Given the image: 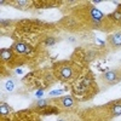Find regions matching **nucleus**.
Returning a JSON list of instances; mask_svg holds the SVG:
<instances>
[{
	"label": "nucleus",
	"instance_id": "11",
	"mask_svg": "<svg viewBox=\"0 0 121 121\" xmlns=\"http://www.w3.org/2000/svg\"><path fill=\"white\" fill-rule=\"evenodd\" d=\"M12 57V51L11 50H1V58L4 60H9Z\"/></svg>",
	"mask_w": 121,
	"mask_h": 121
},
{
	"label": "nucleus",
	"instance_id": "7",
	"mask_svg": "<svg viewBox=\"0 0 121 121\" xmlns=\"http://www.w3.org/2000/svg\"><path fill=\"white\" fill-rule=\"evenodd\" d=\"M57 102H59V104H62L64 108H70L75 104V99L72 98L70 96H65L63 98H60L59 100H57Z\"/></svg>",
	"mask_w": 121,
	"mask_h": 121
},
{
	"label": "nucleus",
	"instance_id": "13",
	"mask_svg": "<svg viewBox=\"0 0 121 121\" xmlns=\"http://www.w3.org/2000/svg\"><path fill=\"white\" fill-rule=\"evenodd\" d=\"M5 88H6V91H9V92L13 91V88H15V84H13V81H11V80L6 81V84H5Z\"/></svg>",
	"mask_w": 121,
	"mask_h": 121
},
{
	"label": "nucleus",
	"instance_id": "16",
	"mask_svg": "<svg viewBox=\"0 0 121 121\" xmlns=\"http://www.w3.org/2000/svg\"><path fill=\"white\" fill-rule=\"evenodd\" d=\"M57 121H65L64 119H59V120H57Z\"/></svg>",
	"mask_w": 121,
	"mask_h": 121
},
{
	"label": "nucleus",
	"instance_id": "6",
	"mask_svg": "<svg viewBox=\"0 0 121 121\" xmlns=\"http://www.w3.org/2000/svg\"><path fill=\"white\" fill-rule=\"evenodd\" d=\"M109 44L113 47H121V32L109 36Z\"/></svg>",
	"mask_w": 121,
	"mask_h": 121
},
{
	"label": "nucleus",
	"instance_id": "17",
	"mask_svg": "<svg viewBox=\"0 0 121 121\" xmlns=\"http://www.w3.org/2000/svg\"><path fill=\"white\" fill-rule=\"evenodd\" d=\"M119 9H120V10H121V5H120V7H119Z\"/></svg>",
	"mask_w": 121,
	"mask_h": 121
},
{
	"label": "nucleus",
	"instance_id": "15",
	"mask_svg": "<svg viewBox=\"0 0 121 121\" xmlns=\"http://www.w3.org/2000/svg\"><path fill=\"white\" fill-rule=\"evenodd\" d=\"M60 93H62V91H55V92H51V96H57Z\"/></svg>",
	"mask_w": 121,
	"mask_h": 121
},
{
	"label": "nucleus",
	"instance_id": "1",
	"mask_svg": "<svg viewBox=\"0 0 121 121\" xmlns=\"http://www.w3.org/2000/svg\"><path fill=\"white\" fill-rule=\"evenodd\" d=\"M56 74L57 76L63 80V81H65V80H69L70 78L73 76L74 74V68L70 65L68 62H60V64H58L56 67Z\"/></svg>",
	"mask_w": 121,
	"mask_h": 121
},
{
	"label": "nucleus",
	"instance_id": "4",
	"mask_svg": "<svg viewBox=\"0 0 121 121\" xmlns=\"http://www.w3.org/2000/svg\"><path fill=\"white\" fill-rule=\"evenodd\" d=\"M36 112L39 114H44V115H50V114H58L59 113V109L57 107L53 105H43V107H39L36 109Z\"/></svg>",
	"mask_w": 121,
	"mask_h": 121
},
{
	"label": "nucleus",
	"instance_id": "2",
	"mask_svg": "<svg viewBox=\"0 0 121 121\" xmlns=\"http://www.w3.org/2000/svg\"><path fill=\"white\" fill-rule=\"evenodd\" d=\"M100 80L109 86L110 85H116L121 80V73L119 70H109V72L100 75Z\"/></svg>",
	"mask_w": 121,
	"mask_h": 121
},
{
	"label": "nucleus",
	"instance_id": "5",
	"mask_svg": "<svg viewBox=\"0 0 121 121\" xmlns=\"http://www.w3.org/2000/svg\"><path fill=\"white\" fill-rule=\"evenodd\" d=\"M13 48L16 50V52L19 55H29L32 53V47H30L28 44L24 43H18L13 46Z\"/></svg>",
	"mask_w": 121,
	"mask_h": 121
},
{
	"label": "nucleus",
	"instance_id": "8",
	"mask_svg": "<svg viewBox=\"0 0 121 121\" xmlns=\"http://www.w3.org/2000/svg\"><path fill=\"white\" fill-rule=\"evenodd\" d=\"M90 13H91V17H92V19H95V21H99V19L103 18V13L100 12V11H98V10L95 9V7L91 9Z\"/></svg>",
	"mask_w": 121,
	"mask_h": 121
},
{
	"label": "nucleus",
	"instance_id": "14",
	"mask_svg": "<svg viewBox=\"0 0 121 121\" xmlns=\"http://www.w3.org/2000/svg\"><path fill=\"white\" fill-rule=\"evenodd\" d=\"M46 43H47V45H53V44H55V39L50 38V39H47V40H46Z\"/></svg>",
	"mask_w": 121,
	"mask_h": 121
},
{
	"label": "nucleus",
	"instance_id": "10",
	"mask_svg": "<svg viewBox=\"0 0 121 121\" xmlns=\"http://www.w3.org/2000/svg\"><path fill=\"white\" fill-rule=\"evenodd\" d=\"M112 18L114 19L115 22H117V23H121V10H120V9L115 10V11L113 12V15H112Z\"/></svg>",
	"mask_w": 121,
	"mask_h": 121
},
{
	"label": "nucleus",
	"instance_id": "9",
	"mask_svg": "<svg viewBox=\"0 0 121 121\" xmlns=\"http://www.w3.org/2000/svg\"><path fill=\"white\" fill-rule=\"evenodd\" d=\"M110 112H112V116H117V115H121V104H119V103L114 104Z\"/></svg>",
	"mask_w": 121,
	"mask_h": 121
},
{
	"label": "nucleus",
	"instance_id": "12",
	"mask_svg": "<svg viewBox=\"0 0 121 121\" xmlns=\"http://www.w3.org/2000/svg\"><path fill=\"white\" fill-rule=\"evenodd\" d=\"M10 112H12L11 108H10L7 104L1 103V105H0V113H1V115H7Z\"/></svg>",
	"mask_w": 121,
	"mask_h": 121
},
{
	"label": "nucleus",
	"instance_id": "3",
	"mask_svg": "<svg viewBox=\"0 0 121 121\" xmlns=\"http://www.w3.org/2000/svg\"><path fill=\"white\" fill-rule=\"evenodd\" d=\"M12 121H40L39 116L35 113H29V112H19L17 113Z\"/></svg>",
	"mask_w": 121,
	"mask_h": 121
}]
</instances>
